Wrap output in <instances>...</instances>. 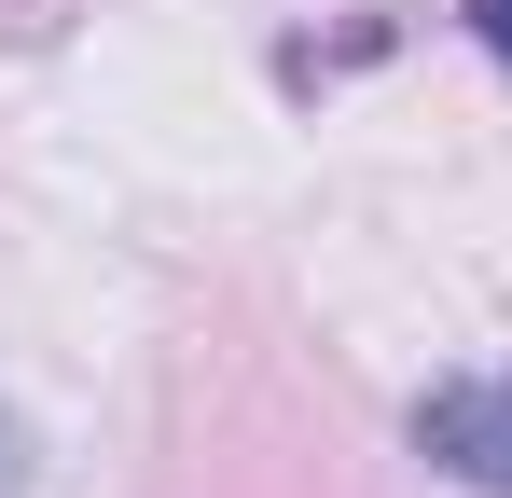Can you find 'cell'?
<instances>
[{
	"instance_id": "obj_2",
	"label": "cell",
	"mask_w": 512,
	"mask_h": 498,
	"mask_svg": "<svg viewBox=\"0 0 512 498\" xmlns=\"http://www.w3.org/2000/svg\"><path fill=\"white\" fill-rule=\"evenodd\" d=\"M457 14H471V42H485V56L512 70V0H457Z\"/></svg>"
},
{
	"instance_id": "obj_3",
	"label": "cell",
	"mask_w": 512,
	"mask_h": 498,
	"mask_svg": "<svg viewBox=\"0 0 512 498\" xmlns=\"http://www.w3.org/2000/svg\"><path fill=\"white\" fill-rule=\"evenodd\" d=\"M0 498H28V429L0 415Z\"/></svg>"
},
{
	"instance_id": "obj_1",
	"label": "cell",
	"mask_w": 512,
	"mask_h": 498,
	"mask_svg": "<svg viewBox=\"0 0 512 498\" xmlns=\"http://www.w3.org/2000/svg\"><path fill=\"white\" fill-rule=\"evenodd\" d=\"M416 443L457 471V485L512 498V388H429V402H416Z\"/></svg>"
}]
</instances>
